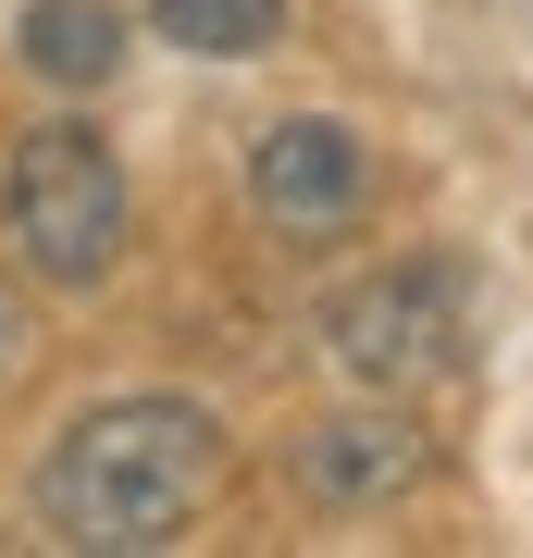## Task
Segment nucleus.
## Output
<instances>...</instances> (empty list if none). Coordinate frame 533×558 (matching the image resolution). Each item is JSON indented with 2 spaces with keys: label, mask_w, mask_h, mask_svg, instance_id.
I'll use <instances>...</instances> for the list:
<instances>
[{
  "label": "nucleus",
  "mask_w": 533,
  "mask_h": 558,
  "mask_svg": "<svg viewBox=\"0 0 533 558\" xmlns=\"http://www.w3.org/2000/svg\"><path fill=\"white\" fill-rule=\"evenodd\" d=\"M223 497V422L198 398H99L38 472V521L75 558H149Z\"/></svg>",
  "instance_id": "f257e3e1"
},
{
  "label": "nucleus",
  "mask_w": 533,
  "mask_h": 558,
  "mask_svg": "<svg viewBox=\"0 0 533 558\" xmlns=\"http://www.w3.org/2000/svg\"><path fill=\"white\" fill-rule=\"evenodd\" d=\"M0 236H13V260L50 286V299L112 286L124 248H137V186H124L112 137H87V124L13 137V161H0Z\"/></svg>",
  "instance_id": "f03ea898"
},
{
  "label": "nucleus",
  "mask_w": 533,
  "mask_h": 558,
  "mask_svg": "<svg viewBox=\"0 0 533 558\" xmlns=\"http://www.w3.org/2000/svg\"><path fill=\"white\" fill-rule=\"evenodd\" d=\"M323 360L373 398H422V385L459 373V274L447 260H397V274H360L348 299H323Z\"/></svg>",
  "instance_id": "7ed1b4c3"
},
{
  "label": "nucleus",
  "mask_w": 533,
  "mask_h": 558,
  "mask_svg": "<svg viewBox=\"0 0 533 558\" xmlns=\"http://www.w3.org/2000/svg\"><path fill=\"white\" fill-rule=\"evenodd\" d=\"M422 472H435V435L410 422V398H373V410H323L311 435H298V497H311L323 521L397 509Z\"/></svg>",
  "instance_id": "20e7f679"
},
{
  "label": "nucleus",
  "mask_w": 533,
  "mask_h": 558,
  "mask_svg": "<svg viewBox=\"0 0 533 558\" xmlns=\"http://www.w3.org/2000/svg\"><path fill=\"white\" fill-rule=\"evenodd\" d=\"M249 199H261L274 236H348L360 199H373V149H360L336 112H286L274 137L249 149Z\"/></svg>",
  "instance_id": "39448f33"
},
{
  "label": "nucleus",
  "mask_w": 533,
  "mask_h": 558,
  "mask_svg": "<svg viewBox=\"0 0 533 558\" xmlns=\"http://www.w3.org/2000/svg\"><path fill=\"white\" fill-rule=\"evenodd\" d=\"M25 75L112 87L124 75V13H112V0H25Z\"/></svg>",
  "instance_id": "423d86ee"
},
{
  "label": "nucleus",
  "mask_w": 533,
  "mask_h": 558,
  "mask_svg": "<svg viewBox=\"0 0 533 558\" xmlns=\"http://www.w3.org/2000/svg\"><path fill=\"white\" fill-rule=\"evenodd\" d=\"M286 13L298 0H149V38H174L198 62H261L286 38Z\"/></svg>",
  "instance_id": "0eeeda50"
},
{
  "label": "nucleus",
  "mask_w": 533,
  "mask_h": 558,
  "mask_svg": "<svg viewBox=\"0 0 533 558\" xmlns=\"http://www.w3.org/2000/svg\"><path fill=\"white\" fill-rule=\"evenodd\" d=\"M13 348H25V323H13V286H0V373H13Z\"/></svg>",
  "instance_id": "6e6552de"
}]
</instances>
